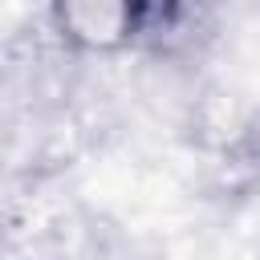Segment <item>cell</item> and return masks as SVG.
Returning <instances> with one entry per match:
<instances>
[{
	"mask_svg": "<svg viewBox=\"0 0 260 260\" xmlns=\"http://www.w3.org/2000/svg\"><path fill=\"white\" fill-rule=\"evenodd\" d=\"M162 0H49V28L73 57H122L150 45Z\"/></svg>",
	"mask_w": 260,
	"mask_h": 260,
	"instance_id": "obj_1",
	"label": "cell"
}]
</instances>
